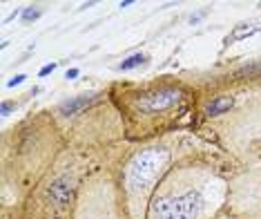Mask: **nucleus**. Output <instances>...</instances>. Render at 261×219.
Here are the masks:
<instances>
[{"label": "nucleus", "mask_w": 261, "mask_h": 219, "mask_svg": "<svg viewBox=\"0 0 261 219\" xmlns=\"http://www.w3.org/2000/svg\"><path fill=\"white\" fill-rule=\"evenodd\" d=\"M192 157H228L217 143L188 130H170L129 143L116 165L121 199L127 219H145L147 206L161 179L176 163Z\"/></svg>", "instance_id": "obj_1"}, {"label": "nucleus", "mask_w": 261, "mask_h": 219, "mask_svg": "<svg viewBox=\"0 0 261 219\" xmlns=\"http://www.w3.org/2000/svg\"><path fill=\"white\" fill-rule=\"evenodd\" d=\"M230 157H192L176 163L156 186L145 219H217L228 212Z\"/></svg>", "instance_id": "obj_2"}, {"label": "nucleus", "mask_w": 261, "mask_h": 219, "mask_svg": "<svg viewBox=\"0 0 261 219\" xmlns=\"http://www.w3.org/2000/svg\"><path fill=\"white\" fill-rule=\"evenodd\" d=\"M61 126L49 112H38L3 134V194L20 197L22 204L51 173L65 148Z\"/></svg>", "instance_id": "obj_3"}, {"label": "nucleus", "mask_w": 261, "mask_h": 219, "mask_svg": "<svg viewBox=\"0 0 261 219\" xmlns=\"http://www.w3.org/2000/svg\"><path fill=\"white\" fill-rule=\"evenodd\" d=\"M188 92L176 83L168 85H152L147 90H132L127 94H118L116 108L125 123V137L132 141H141L145 134V123H150L147 139L156 137L159 126L163 123L165 116H176L174 112L186 108Z\"/></svg>", "instance_id": "obj_4"}, {"label": "nucleus", "mask_w": 261, "mask_h": 219, "mask_svg": "<svg viewBox=\"0 0 261 219\" xmlns=\"http://www.w3.org/2000/svg\"><path fill=\"white\" fill-rule=\"evenodd\" d=\"M72 219H127L116 165L100 163L90 170L76 192Z\"/></svg>", "instance_id": "obj_5"}, {"label": "nucleus", "mask_w": 261, "mask_h": 219, "mask_svg": "<svg viewBox=\"0 0 261 219\" xmlns=\"http://www.w3.org/2000/svg\"><path fill=\"white\" fill-rule=\"evenodd\" d=\"M228 212L234 219H261V157L230 175Z\"/></svg>", "instance_id": "obj_6"}, {"label": "nucleus", "mask_w": 261, "mask_h": 219, "mask_svg": "<svg viewBox=\"0 0 261 219\" xmlns=\"http://www.w3.org/2000/svg\"><path fill=\"white\" fill-rule=\"evenodd\" d=\"M145 61H147L145 54H134V56H129L125 63H121V69H132V67H136V65H143Z\"/></svg>", "instance_id": "obj_7"}, {"label": "nucleus", "mask_w": 261, "mask_h": 219, "mask_svg": "<svg viewBox=\"0 0 261 219\" xmlns=\"http://www.w3.org/2000/svg\"><path fill=\"white\" fill-rule=\"evenodd\" d=\"M40 14H43V9H40L38 5H32V7H27V11L20 16V18H22V22H32V20H36Z\"/></svg>", "instance_id": "obj_8"}, {"label": "nucleus", "mask_w": 261, "mask_h": 219, "mask_svg": "<svg viewBox=\"0 0 261 219\" xmlns=\"http://www.w3.org/2000/svg\"><path fill=\"white\" fill-rule=\"evenodd\" d=\"M74 76H79V69H69L67 72V79H74Z\"/></svg>", "instance_id": "obj_9"}, {"label": "nucleus", "mask_w": 261, "mask_h": 219, "mask_svg": "<svg viewBox=\"0 0 261 219\" xmlns=\"http://www.w3.org/2000/svg\"><path fill=\"white\" fill-rule=\"evenodd\" d=\"M217 219H234V217L230 215V212H223V215H221V217H217Z\"/></svg>", "instance_id": "obj_10"}]
</instances>
